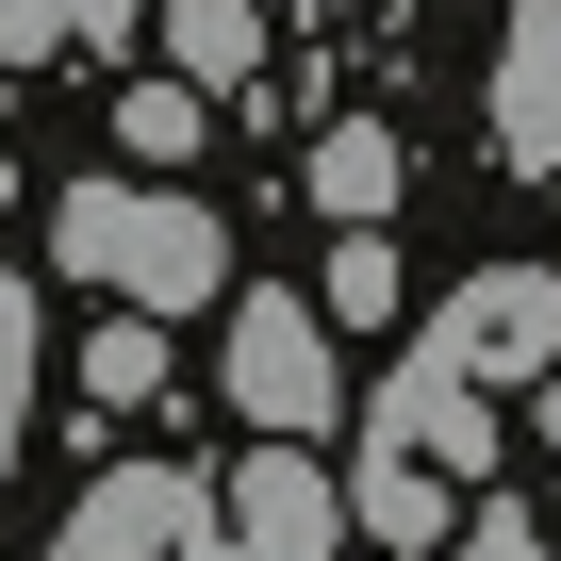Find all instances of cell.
<instances>
[{"label": "cell", "instance_id": "6da1fadb", "mask_svg": "<svg viewBox=\"0 0 561 561\" xmlns=\"http://www.w3.org/2000/svg\"><path fill=\"white\" fill-rule=\"evenodd\" d=\"M50 264L100 280L116 314H198L215 280H231V231H215V198H182V182H67V198H50Z\"/></svg>", "mask_w": 561, "mask_h": 561}, {"label": "cell", "instance_id": "7a4b0ae2", "mask_svg": "<svg viewBox=\"0 0 561 561\" xmlns=\"http://www.w3.org/2000/svg\"><path fill=\"white\" fill-rule=\"evenodd\" d=\"M430 364H462L479 397H495V380H561V280H545V264H479V280H446Z\"/></svg>", "mask_w": 561, "mask_h": 561}, {"label": "cell", "instance_id": "3957f363", "mask_svg": "<svg viewBox=\"0 0 561 561\" xmlns=\"http://www.w3.org/2000/svg\"><path fill=\"white\" fill-rule=\"evenodd\" d=\"M215 528H231V561H347V479L314 446H248L215 479Z\"/></svg>", "mask_w": 561, "mask_h": 561}, {"label": "cell", "instance_id": "277c9868", "mask_svg": "<svg viewBox=\"0 0 561 561\" xmlns=\"http://www.w3.org/2000/svg\"><path fill=\"white\" fill-rule=\"evenodd\" d=\"M231 413H248L264 446H298V430L331 413V314H314V298L264 280V298L231 314Z\"/></svg>", "mask_w": 561, "mask_h": 561}, {"label": "cell", "instance_id": "5b68a950", "mask_svg": "<svg viewBox=\"0 0 561 561\" xmlns=\"http://www.w3.org/2000/svg\"><path fill=\"white\" fill-rule=\"evenodd\" d=\"M215 528V479H182V462H116L83 512H67V561H182Z\"/></svg>", "mask_w": 561, "mask_h": 561}, {"label": "cell", "instance_id": "8992f818", "mask_svg": "<svg viewBox=\"0 0 561 561\" xmlns=\"http://www.w3.org/2000/svg\"><path fill=\"white\" fill-rule=\"evenodd\" d=\"M495 165L512 182H561V0H528L512 50H495Z\"/></svg>", "mask_w": 561, "mask_h": 561}, {"label": "cell", "instance_id": "52a82bcc", "mask_svg": "<svg viewBox=\"0 0 561 561\" xmlns=\"http://www.w3.org/2000/svg\"><path fill=\"white\" fill-rule=\"evenodd\" d=\"M380 430H397L413 462H446V479H479V462H495V413H479V380H462V364H430V347L380 380Z\"/></svg>", "mask_w": 561, "mask_h": 561}, {"label": "cell", "instance_id": "ba28073f", "mask_svg": "<svg viewBox=\"0 0 561 561\" xmlns=\"http://www.w3.org/2000/svg\"><path fill=\"white\" fill-rule=\"evenodd\" d=\"M347 528H364V545H430V561H446V545H462V479H446V462H413V446L380 430V446H364V479H347Z\"/></svg>", "mask_w": 561, "mask_h": 561}, {"label": "cell", "instance_id": "9c48e42d", "mask_svg": "<svg viewBox=\"0 0 561 561\" xmlns=\"http://www.w3.org/2000/svg\"><path fill=\"white\" fill-rule=\"evenodd\" d=\"M397 182H413V149H397L380 116H347V133H314V198H331L347 231H380V215H397Z\"/></svg>", "mask_w": 561, "mask_h": 561}, {"label": "cell", "instance_id": "30bf717a", "mask_svg": "<svg viewBox=\"0 0 561 561\" xmlns=\"http://www.w3.org/2000/svg\"><path fill=\"white\" fill-rule=\"evenodd\" d=\"M198 133H215V100H198V83H182V67H165V83H133V100H116V149H133V182H165V165H182V149H198Z\"/></svg>", "mask_w": 561, "mask_h": 561}, {"label": "cell", "instance_id": "8fae6325", "mask_svg": "<svg viewBox=\"0 0 561 561\" xmlns=\"http://www.w3.org/2000/svg\"><path fill=\"white\" fill-rule=\"evenodd\" d=\"M248 50H264V18H248V0H165V67H182L198 100H215Z\"/></svg>", "mask_w": 561, "mask_h": 561}, {"label": "cell", "instance_id": "7c38bea8", "mask_svg": "<svg viewBox=\"0 0 561 561\" xmlns=\"http://www.w3.org/2000/svg\"><path fill=\"white\" fill-rule=\"evenodd\" d=\"M397 298H413V280H397V248H380V231H347V248H331V280H314V314H331V331H380Z\"/></svg>", "mask_w": 561, "mask_h": 561}, {"label": "cell", "instance_id": "4fadbf2b", "mask_svg": "<svg viewBox=\"0 0 561 561\" xmlns=\"http://www.w3.org/2000/svg\"><path fill=\"white\" fill-rule=\"evenodd\" d=\"M83 397H100V413H133V397H165V314H116V331L83 347Z\"/></svg>", "mask_w": 561, "mask_h": 561}, {"label": "cell", "instance_id": "5bb4252c", "mask_svg": "<svg viewBox=\"0 0 561 561\" xmlns=\"http://www.w3.org/2000/svg\"><path fill=\"white\" fill-rule=\"evenodd\" d=\"M446 561H561V545H545V528H512V512H462V545H446Z\"/></svg>", "mask_w": 561, "mask_h": 561}, {"label": "cell", "instance_id": "9a60e30c", "mask_svg": "<svg viewBox=\"0 0 561 561\" xmlns=\"http://www.w3.org/2000/svg\"><path fill=\"white\" fill-rule=\"evenodd\" d=\"M545 446H561V380H545Z\"/></svg>", "mask_w": 561, "mask_h": 561}]
</instances>
